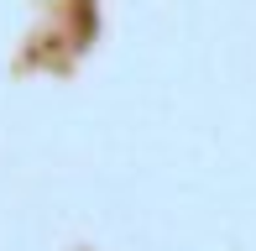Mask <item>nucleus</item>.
Masks as SVG:
<instances>
[]
</instances>
